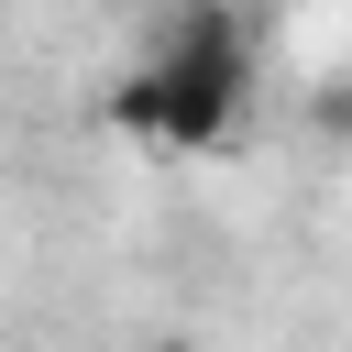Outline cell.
Here are the masks:
<instances>
[{
    "label": "cell",
    "mask_w": 352,
    "mask_h": 352,
    "mask_svg": "<svg viewBox=\"0 0 352 352\" xmlns=\"http://www.w3.org/2000/svg\"><path fill=\"white\" fill-rule=\"evenodd\" d=\"M319 121H330V132H352V99H319Z\"/></svg>",
    "instance_id": "cell-2"
},
{
    "label": "cell",
    "mask_w": 352,
    "mask_h": 352,
    "mask_svg": "<svg viewBox=\"0 0 352 352\" xmlns=\"http://www.w3.org/2000/svg\"><path fill=\"white\" fill-rule=\"evenodd\" d=\"M242 99H253V33L231 0H187L110 88V121L154 154H209L242 132Z\"/></svg>",
    "instance_id": "cell-1"
},
{
    "label": "cell",
    "mask_w": 352,
    "mask_h": 352,
    "mask_svg": "<svg viewBox=\"0 0 352 352\" xmlns=\"http://www.w3.org/2000/svg\"><path fill=\"white\" fill-rule=\"evenodd\" d=\"M143 352H198V341H176V330H165V341H143Z\"/></svg>",
    "instance_id": "cell-3"
}]
</instances>
